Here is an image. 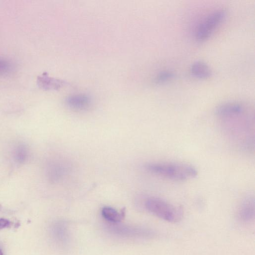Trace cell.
Masks as SVG:
<instances>
[{
  "label": "cell",
  "instance_id": "1",
  "mask_svg": "<svg viewBox=\"0 0 255 255\" xmlns=\"http://www.w3.org/2000/svg\"><path fill=\"white\" fill-rule=\"evenodd\" d=\"M145 168L153 174L176 181L188 180L198 175L194 166L183 163H151Z\"/></svg>",
  "mask_w": 255,
  "mask_h": 255
},
{
  "label": "cell",
  "instance_id": "2",
  "mask_svg": "<svg viewBox=\"0 0 255 255\" xmlns=\"http://www.w3.org/2000/svg\"><path fill=\"white\" fill-rule=\"evenodd\" d=\"M145 209L156 217L170 223H176L183 216V208L157 197H149L144 202Z\"/></svg>",
  "mask_w": 255,
  "mask_h": 255
},
{
  "label": "cell",
  "instance_id": "3",
  "mask_svg": "<svg viewBox=\"0 0 255 255\" xmlns=\"http://www.w3.org/2000/svg\"><path fill=\"white\" fill-rule=\"evenodd\" d=\"M226 14V10L223 9L210 14L198 27L196 33V39L200 42L207 39L225 18Z\"/></svg>",
  "mask_w": 255,
  "mask_h": 255
},
{
  "label": "cell",
  "instance_id": "4",
  "mask_svg": "<svg viewBox=\"0 0 255 255\" xmlns=\"http://www.w3.org/2000/svg\"><path fill=\"white\" fill-rule=\"evenodd\" d=\"M255 198L253 196L246 197L241 203L237 211L239 220L243 223H250L255 218Z\"/></svg>",
  "mask_w": 255,
  "mask_h": 255
},
{
  "label": "cell",
  "instance_id": "5",
  "mask_svg": "<svg viewBox=\"0 0 255 255\" xmlns=\"http://www.w3.org/2000/svg\"><path fill=\"white\" fill-rule=\"evenodd\" d=\"M66 103L70 109L83 111L90 107L91 100L89 97L85 95H74L69 97L66 99Z\"/></svg>",
  "mask_w": 255,
  "mask_h": 255
},
{
  "label": "cell",
  "instance_id": "6",
  "mask_svg": "<svg viewBox=\"0 0 255 255\" xmlns=\"http://www.w3.org/2000/svg\"><path fill=\"white\" fill-rule=\"evenodd\" d=\"M244 111L243 106L238 103H226L216 109V114L221 117H231L241 114Z\"/></svg>",
  "mask_w": 255,
  "mask_h": 255
},
{
  "label": "cell",
  "instance_id": "7",
  "mask_svg": "<svg viewBox=\"0 0 255 255\" xmlns=\"http://www.w3.org/2000/svg\"><path fill=\"white\" fill-rule=\"evenodd\" d=\"M67 167L65 163L56 162L50 165L48 169L49 177L51 181L57 182L65 175Z\"/></svg>",
  "mask_w": 255,
  "mask_h": 255
},
{
  "label": "cell",
  "instance_id": "8",
  "mask_svg": "<svg viewBox=\"0 0 255 255\" xmlns=\"http://www.w3.org/2000/svg\"><path fill=\"white\" fill-rule=\"evenodd\" d=\"M190 71L193 76L200 79H206L211 76L208 66L201 61L195 62L191 67Z\"/></svg>",
  "mask_w": 255,
  "mask_h": 255
},
{
  "label": "cell",
  "instance_id": "9",
  "mask_svg": "<svg viewBox=\"0 0 255 255\" xmlns=\"http://www.w3.org/2000/svg\"><path fill=\"white\" fill-rule=\"evenodd\" d=\"M125 208L121 210L118 212L116 210L111 207L106 206L102 209V215L103 217L112 223H117L124 219L125 216Z\"/></svg>",
  "mask_w": 255,
  "mask_h": 255
},
{
  "label": "cell",
  "instance_id": "10",
  "mask_svg": "<svg viewBox=\"0 0 255 255\" xmlns=\"http://www.w3.org/2000/svg\"><path fill=\"white\" fill-rule=\"evenodd\" d=\"M37 83L40 87L44 89L54 88L57 87V83L56 80L49 77L46 74H43L37 79Z\"/></svg>",
  "mask_w": 255,
  "mask_h": 255
},
{
  "label": "cell",
  "instance_id": "11",
  "mask_svg": "<svg viewBox=\"0 0 255 255\" xmlns=\"http://www.w3.org/2000/svg\"><path fill=\"white\" fill-rule=\"evenodd\" d=\"M174 76V74L171 71H163L157 75L154 79V82L157 84L164 83L172 79Z\"/></svg>",
  "mask_w": 255,
  "mask_h": 255
},
{
  "label": "cell",
  "instance_id": "12",
  "mask_svg": "<svg viewBox=\"0 0 255 255\" xmlns=\"http://www.w3.org/2000/svg\"><path fill=\"white\" fill-rule=\"evenodd\" d=\"M14 154L15 158L18 162H23L27 158V149L23 145H19L16 148Z\"/></svg>",
  "mask_w": 255,
  "mask_h": 255
},
{
  "label": "cell",
  "instance_id": "13",
  "mask_svg": "<svg viewBox=\"0 0 255 255\" xmlns=\"http://www.w3.org/2000/svg\"><path fill=\"white\" fill-rule=\"evenodd\" d=\"M13 66L6 60L0 58V75H5L10 73L13 70Z\"/></svg>",
  "mask_w": 255,
  "mask_h": 255
},
{
  "label": "cell",
  "instance_id": "14",
  "mask_svg": "<svg viewBox=\"0 0 255 255\" xmlns=\"http://www.w3.org/2000/svg\"><path fill=\"white\" fill-rule=\"evenodd\" d=\"M11 223L8 220L0 218V230L10 226Z\"/></svg>",
  "mask_w": 255,
  "mask_h": 255
},
{
  "label": "cell",
  "instance_id": "15",
  "mask_svg": "<svg viewBox=\"0 0 255 255\" xmlns=\"http://www.w3.org/2000/svg\"><path fill=\"white\" fill-rule=\"evenodd\" d=\"M0 255H3V252L0 248Z\"/></svg>",
  "mask_w": 255,
  "mask_h": 255
}]
</instances>
